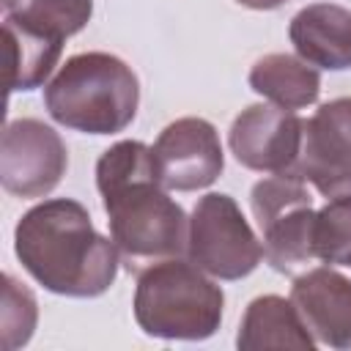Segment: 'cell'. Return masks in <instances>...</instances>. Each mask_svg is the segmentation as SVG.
Segmentation results:
<instances>
[{"label":"cell","instance_id":"cell-1","mask_svg":"<svg viewBox=\"0 0 351 351\" xmlns=\"http://www.w3.org/2000/svg\"><path fill=\"white\" fill-rule=\"evenodd\" d=\"M96 186L107 211L110 239L129 271L140 274L156 261L186 252L189 219L167 195L154 148L140 140L110 145L96 162Z\"/></svg>","mask_w":351,"mask_h":351},{"label":"cell","instance_id":"cell-2","mask_svg":"<svg viewBox=\"0 0 351 351\" xmlns=\"http://www.w3.org/2000/svg\"><path fill=\"white\" fill-rule=\"evenodd\" d=\"M14 252L38 285L71 299L110 291L121 263L112 239L101 236L88 208L71 197H52L25 211L14 228Z\"/></svg>","mask_w":351,"mask_h":351},{"label":"cell","instance_id":"cell-3","mask_svg":"<svg viewBox=\"0 0 351 351\" xmlns=\"http://www.w3.org/2000/svg\"><path fill=\"white\" fill-rule=\"evenodd\" d=\"M140 104L132 66L110 52L71 55L44 88V107L66 129L85 134L123 132Z\"/></svg>","mask_w":351,"mask_h":351},{"label":"cell","instance_id":"cell-4","mask_svg":"<svg viewBox=\"0 0 351 351\" xmlns=\"http://www.w3.org/2000/svg\"><path fill=\"white\" fill-rule=\"evenodd\" d=\"M132 307L148 337L206 340L222 324L225 293L192 261L167 258L137 274Z\"/></svg>","mask_w":351,"mask_h":351},{"label":"cell","instance_id":"cell-5","mask_svg":"<svg viewBox=\"0 0 351 351\" xmlns=\"http://www.w3.org/2000/svg\"><path fill=\"white\" fill-rule=\"evenodd\" d=\"M304 184L302 176L285 170L261 178L250 192V208L263 236V258L280 274H302L315 263V208Z\"/></svg>","mask_w":351,"mask_h":351},{"label":"cell","instance_id":"cell-6","mask_svg":"<svg viewBox=\"0 0 351 351\" xmlns=\"http://www.w3.org/2000/svg\"><path fill=\"white\" fill-rule=\"evenodd\" d=\"M186 258L217 280H241L263 261V244L230 195L208 192L192 208Z\"/></svg>","mask_w":351,"mask_h":351},{"label":"cell","instance_id":"cell-7","mask_svg":"<svg viewBox=\"0 0 351 351\" xmlns=\"http://www.w3.org/2000/svg\"><path fill=\"white\" fill-rule=\"evenodd\" d=\"M69 167L63 137L38 118L8 121L0 140V184L14 197L49 195Z\"/></svg>","mask_w":351,"mask_h":351},{"label":"cell","instance_id":"cell-8","mask_svg":"<svg viewBox=\"0 0 351 351\" xmlns=\"http://www.w3.org/2000/svg\"><path fill=\"white\" fill-rule=\"evenodd\" d=\"M293 173L326 200L351 195V96L324 101L304 121Z\"/></svg>","mask_w":351,"mask_h":351},{"label":"cell","instance_id":"cell-9","mask_svg":"<svg viewBox=\"0 0 351 351\" xmlns=\"http://www.w3.org/2000/svg\"><path fill=\"white\" fill-rule=\"evenodd\" d=\"M154 156L159 178L170 192L206 189L222 176L225 167V154L214 123L197 115L167 123L154 143Z\"/></svg>","mask_w":351,"mask_h":351},{"label":"cell","instance_id":"cell-10","mask_svg":"<svg viewBox=\"0 0 351 351\" xmlns=\"http://www.w3.org/2000/svg\"><path fill=\"white\" fill-rule=\"evenodd\" d=\"M304 121L277 104L244 107L228 132V145L236 162L255 173H285L293 170L302 148Z\"/></svg>","mask_w":351,"mask_h":351},{"label":"cell","instance_id":"cell-11","mask_svg":"<svg viewBox=\"0 0 351 351\" xmlns=\"http://www.w3.org/2000/svg\"><path fill=\"white\" fill-rule=\"evenodd\" d=\"M310 335L329 348H351V280L332 266H315L296 274L291 285Z\"/></svg>","mask_w":351,"mask_h":351},{"label":"cell","instance_id":"cell-12","mask_svg":"<svg viewBox=\"0 0 351 351\" xmlns=\"http://www.w3.org/2000/svg\"><path fill=\"white\" fill-rule=\"evenodd\" d=\"M302 60L329 71L351 69V11L337 3H310L288 25Z\"/></svg>","mask_w":351,"mask_h":351},{"label":"cell","instance_id":"cell-13","mask_svg":"<svg viewBox=\"0 0 351 351\" xmlns=\"http://www.w3.org/2000/svg\"><path fill=\"white\" fill-rule=\"evenodd\" d=\"M236 346L241 351H261V348L313 351L315 340L291 299L266 293L247 304L236 335Z\"/></svg>","mask_w":351,"mask_h":351},{"label":"cell","instance_id":"cell-14","mask_svg":"<svg viewBox=\"0 0 351 351\" xmlns=\"http://www.w3.org/2000/svg\"><path fill=\"white\" fill-rule=\"evenodd\" d=\"M250 88L285 110H302L318 101L321 74L302 58L288 52H269L250 69Z\"/></svg>","mask_w":351,"mask_h":351},{"label":"cell","instance_id":"cell-15","mask_svg":"<svg viewBox=\"0 0 351 351\" xmlns=\"http://www.w3.org/2000/svg\"><path fill=\"white\" fill-rule=\"evenodd\" d=\"M3 36H5V88L14 90H33L44 85V80L52 74V69L60 60L63 41L44 36L38 30H30L14 19H3Z\"/></svg>","mask_w":351,"mask_h":351},{"label":"cell","instance_id":"cell-16","mask_svg":"<svg viewBox=\"0 0 351 351\" xmlns=\"http://www.w3.org/2000/svg\"><path fill=\"white\" fill-rule=\"evenodd\" d=\"M3 8L8 19L66 41L90 22L93 0H3Z\"/></svg>","mask_w":351,"mask_h":351},{"label":"cell","instance_id":"cell-17","mask_svg":"<svg viewBox=\"0 0 351 351\" xmlns=\"http://www.w3.org/2000/svg\"><path fill=\"white\" fill-rule=\"evenodd\" d=\"M315 261L329 266H351V195L329 197L313 222Z\"/></svg>","mask_w":351,"mask_h":351},{"label":"cell","instance_id":"cell-18","mask_svg":"<svg viewBox=\"0 0 351 351\" xmlns=\"http://www.w3.org/2000/svg\"><path fill=\"white\" fill-rule=\"evenodd\" d=\"M38 321V304L27 285L16 277L3 274V307H0V329H3V348L14 351L33 337Z\"/></svg>","mask_w":351,"mask_h":351},{"label":"cell","instance_id":"cell-19","mask_svg":"<svg viewBox=\"0 0 351 351\" xmlns=\"http://www.w3.org/2000/svg\"><path fill=\"white\" fill-rule=\"evenodd\" d=\"M236 3L244 8H252V11H274V8L285 5L288 0H236Z\"/></svg>","mask_w":351,"mask_h":351}]
</instances>
